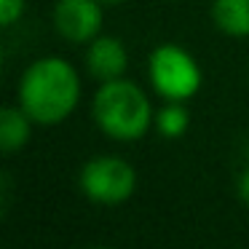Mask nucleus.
Here are the masks:
<instances>
[{
  "instance_id": "nucleus-1",
  "label": "nucleus",
  "mask_w": 249,
  "mask_h": 249,
  "mask_svg": "<svg viewBox=\"0 0 249 249\" xmlns=\"http://www.w3.org/2000/svg\"><path fill=\"white\" fill-rule=\"evenodd\" d=\"M17 99L35 126H59L81 102V75L62 56H40L24 67Z\"/></svg>"
},
{
  "instance_id": "nucleus-2",
  "label": "nucleus",
  "mask_w": 249,
  "mask_h": 249,
  "mask_svg": "<svg viewBox=\"0 0 249 249\" xmlns=\"http://www.w3.org/2000/svg\"><path fill=\"white\" fill-rule=\"evenodd\" d=\"M91 115L97 129L115 142H137L156 124L150 97L129 78L99 83L91 99Z\"/></svg>"
},
{
  "instance_id": "nucleus-3",
  "label": "nucleus",
  "mask_w": 249,
  "mask_h": 249,
  "mask_svg": "<svg viewBox=\"0 0 249 249\" xmlns=\"http://www.w3.org/2000/svg\"><path fill=\"white\" fill-rule=\"evenodd\" d=\"M150 86L163 102H188L201 89V67L188 49L163 43L147 59Z\"/></svg>"
},
{
  "instance_id": "nucleus-4",
  "label": "nucleus",
  "mask_w": 249,
  "mask_h": 249,
  "mask_svg": "<svg viewBox=\"0 0 249 249\" xmlns=\"http://www.w3.org/2000/svg\"><path fill=\"white\" fill-rule=\"evenodd\" d=\"M81 193L102 206H118L129 201L137 190V172L121 156H94L78 174Z\"/></svg>"
},
{
  "instance_id": "nucleus-5",
  "label": "nucleus",
  "mask_w": 249,
  "mask_h": 249,
  "mask_svg": "<svg viewBox=\"0 0 249 249\" xmlns=\"http://www.w3.org/2000/svg\"><path fill=\"white\" fill-rule=\"evenodd\" d=\"M102 0H56L54 6V30L67 43L86 46L102 35L105 14Z\"/></svg>"
},
{
  "instance_id": "nucleus-6",
  "label": "nucleus",
  "mask_w": 249,
  "mask_h": 249,
  "mask_svg": "<svg viewBox=\"0 0 249 249\" xmlns=\"http://www.w3.org/2000/svg\"><path fill=\"white\" fill-rule=\"evenodd\" d=\"M86 70L97 83L124 78L129 70V51L115 35H97L86 43Z\"/></svg>"
},
{
  "instance_id": "nucleus-7",
  "label": "nucleus",
  "mask_w": 249,
  "mask_h": 249,
  "mask_svg": "<svg viewBox=\"0 0 249 249\" xmlns=\"http://www.w3.org/2000/svg\"><path fill=\"white\" fill-rule=\"evenodd\" d=\"M33 118L24 113L19 105H8L0 110V150L3 153H19L30 142L33 134Z\"/></svg>"
},
{
  "instance_id": "nucleus-8",
  "label": "nucleus",
  "mask_w": 249,
  "mask_h": 249,
  "mask_svg": "<svg viewBox=\"0 0 249 249\" xmlns=\"http://www.w3.org/2000/svg\"><path fill=\"white\" fill-rule=\"evenodd\" d=\"M212 22L228 38H249V0H214Z\"/></svg>"
},
{
  "instance_id": "nucleus-9",
  "label": "nucleus",
  "mask_w": 249,
  "mask_h": 249,
  "mask_svg": "<svg viewBox=\"0 0 249 249\" xmlns=\"http://www.w3.org/2000/svg\"><path fill=\"white\" fill-rule=\"evenodd\" d=\"M156 131L163 140H179L190 126V113L185 107V102H166L156 113Z\"/></svg>"
},
{
  "instance_id": "nucleus-10",
  "label": "nucleus",
  "mask_w": 249,
  "mask_h": 249,
  "mask_svg": "<svg viewBox=\"0 0 249 249\" xmlns=\"http://www.w3.org/2000/svg\"><path fill=\"white\" fill-rule=\"evenodd\" d=\"M24 0H0V27L8 30L22 19Z\"/></svg>"
},
{
  "instance_id": "nucleus-11",
  "label": "nucleus",
  "mask_w": 249,
  "mask_h": 249,
  "mask_svg": "<svg viewBox=\"0 0 249 249\" xmlns=\"http://www.w3.org/2000/svg\"><path fill=\"white\" fill-rule=\"evenodd\" d=\"M236 190H238V198H241L244 204L249 206V169L241 174V177H238V185H236Z\"/></svg>"
},
{
  "instance_id": "nucleus-12",
  "label": "nucleus",
  "mask_w": 249,
  "mask_h": 249,
  "mask_svg": "<svg viewBox=\"0 0 249 249\" xmlns=\"http://www.w3.org/2000/svg\"><path fill=\"white\" fill-rule=\"evenodd\" d=\"M102 3H107V6H118V3H126V0H102Z\"/></svg>"
}]
</instances>
